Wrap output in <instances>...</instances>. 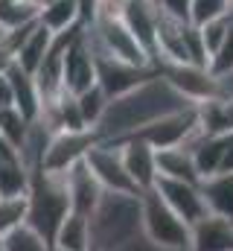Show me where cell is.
<instances>
[{
  "label": "cell",
  "mask_w": 233,
  "mask_h": 251,
  "mask_svg": "<svg viewBox=\"0 0 233 251\" xmlns=\"http://www.w3.org/2000/svg\"><path fill=\"white\" fill-rule=\"evenodd\" d=\"M186 108H195V105L189 100H184L158 73L149 82L137 85L134 91L111 100L93 131H96L99 140H114L116 143V140H125V137L137 134L140 128H146L149 123H155V120H161L166 114L186 111Z\"/></svg>",
  "instance_id": "1"
},
{
  "label": "cell",
  "mask_w": 233,
  "mask_h": 251,
  "mask_svg": "<svg viewBox=\"0 0 233 251\" xmlns=\"http://www.w3.org/2000/svg\"><path fill=\"white\" fill-rule=\"evenodd\" d=\"M91 251H116L140 234V196L102 193L88 216Z\"/></svg>",
  "instance_id": "2"
},
{
  "label": "cell",
  "mask_w": 233,
  "mask_h": 251,
  "mask_svg": "<svg viewBox=\"0 0 233 251\" xmlns=\"http://www.w3.org/2000/svg\"><path fill=\"white\" fill-rule=\"evenodd\" d=\"M70 213V196H67V181L64 173L53 170H38L29 176V190H26V228H32L38 237H44L53 246L58 225Z\"/></svg>",
  "instance_id": "3"
},
{
  "label": "cell",
  "mask_w": 233,
  "mask_h": 251,
  "mask_svg": "<svg viewBox=\"0 0 233 251\" xmlns=\"http://www.w3.org/2000/svg\"><path fill=\"white\" fill-rule=\"evenodd\" d=\"M140 234L166 251H189L192 240V228L181 216H175L155 190L140 193Z\"/></svg>",
  "instance_id": "4"
},
{
  "label": "cell",
  "mask_w": 233,
  "mask_h": 251,
  "mask_svg": "<svg viewBox=\"0 0 233 251\" xmlns=\"http://www.w3.org/2000/svg\"><path fill=\"white\" fill-rule=\"evenodd\" d=\"M88 170L93 173V178L102 184L105 193H122V196H140L137 184L131 181V176L125 173L119 146L111 140H96L91 146V152L85 155Z\"/></svg>",
  "instance_id": "5"
},
{
  "label": "cell",
  "mask_w": 233,
  "mask_h": 251,
  "mask_svg": "<svg viewBox=\"0 0 233 251\" xmlns=\"http://www.w3.org/2000/svg\"><path fill=\"white\" fill-rule=\"evenodd\" d=\"M158 73L172 85L175 91L189 100L192 105L198 102H207L216 97V79L207 67H198V64H175V62H161L158 64Z\"/></svg>",
  "instance_id": "6"
},
{
  "label": "cell",
  "mask_w": 233,
  "mask_h": 251,
  "mask_svg": "<svg viewBox=\"0 0 233 251\" xmlns=\"http://www.w3.org/2000/svg\"><path fill=\"white\" fill-rule=\"evenodd\" d=\"M93 64H96V85L108 94V100H116L134 91L137 85L149 82L152 76H158V67H134V64L116 62L111 56H93Z\"/></svg>",
  "instance_id": "7"
},
{
  "label": "cell",
  "mask_w": 233,
  "mask_h": 251,
  "mask_svg": "<svg viewBox=\"0 0 233 251\" xmlns=\"http://www.w3.org/2000/svg\"><path fill=\"white\" fill-rule=\"evenodd\" d=\"M152 190L163 199V204L172 210L175 216H181L189 228L207 216V204H204V199H201V190H198V184H189V181H175V178H158Z\"/></svg>",
  "instance_id": "8"
},
{
  "label": "cell",
  "mask_w": 233,
  "mask_h": 251,
  "mask_svg": "<svg viewBox=\"0 0 233 251\" xmlns=\"http://www.w3.org/2000/svg\"><path fill=\"white\" fill-rule=\"evenodd\" d=\"M195 128H198V114H195V108H186V111H175V114H166V117L149 123L146 128H140V131L131 134V137L146 140L152 149H175V146H181Z\"/></svg>",
  "instance_id": "9"
},
{
  "label": "cell",
  "mask_w": 233,
  "mask_h": 251,
  "mask_svg": "<svg viewBox=\"0 0 233 251\" xmlns=\"http://www.w3.org/2000/svg\"><path fill=\"white\" fill-rule=\"evenodd\" d=\"M96 131L93 128H85V131H58L50 137V146H47V155H44V167L41 170H53V173H67L73 164H79L91 146L96 143Z\"/></svg>",
  "instance_id": "10"
},
{
  "label": "cell",
  "mask_w": 233,
  "mask_h": 251,
  "mask_svg": "<svg viewBox=\"0 0 233 251\" xmlns=\"http://www.w3.org/2000/svg\"><path fill=\"white\" fill-rule=\"evenodd\" d=\"M61 85L73 97L82 94V91H88L91 85H96V64H93V56H91L82 32L64 50V59H61Z\"/></svg>",
  "instance_id": "11"
},
{
  "label": "cell",
  "mask_w": 233,
  "mask_h": 251,
  "mask_svg": "<svg viewBox=\"0 0 233 251\" xmlns=\"http://www.w3.org/2000/svg\"><path fill=\"white\" fill-rule=\"evenodd\" d=\"M114 143V140H111ZM119 146V155H122V164H125V173L131 176V181L137 184V190H152L158 181V167H155V149L140 140V137H125V140H116Z\"/></svg>",
  "instance_id": "12"
},
{
  "label": "cell",
  "mask_w": 233,
  "mask_h": 251,
  "mask_svg": "<svg viewBox=\"0 0 233 251\" xmlns=\"http://www.w3.org/2000/svg\"><path fill=\"white\" fill-rule=\"evenodd\" d=\"M119 18H122V24L128 26V32L137 38V44L149 53V59L155 64V53H158V35H155L158 3L155 0H125Z\"/></svg>",
  "instance_id": "13"
},
{
  "label": "cell",
  "mask_w": 233,
  "mask_h": 251,
  "mask_svg": "<svg viewBox=\"0 0 233 251\" xmlns=\"http://www.w3.org/2000/svg\"><path fill=\"white\" fill-rule=\"evenodd\" d=\"M64 181H67V196H70V210L82 213V216H91V210L99 204V199H102L105 190L93 178V173L88 170L85 158L64 173Z\"/></svg>",
  "instance_id": "14"
},
{
  "label": "cell",
  "mask_w": 233,
  "mask_h": 251,
  "mask_svg": "<svg viewBox=\"0 0 233 251\" xmlns=\"http://www.w3.org/2000/svg\"><path fill=\"white\" fill-rule=\"evenodd\" d=\"M3 73L9 76V85H12V105H15L29 123L38 120V114H41V94H38L35 76L26 73L21 64H15V62L6 64Z\"/></svg>",
  "instance_id": "15"
},
{
  "label": "cell",
  "mask_w": 233,
  "mask_h": 251,
  "mask_svg": "<svg viewBox=\"0 0 233 251\" xmlns=\"http://www.w3.org/2000/svg\"><path fill=\"white\" fill-rule=\"evenodd\" d=\"M189 251H233V222L207 213L192 225Z\"/></svg>",
  "instance_id": "16"
},
{
  "label": "cell",
  "mask_w": 233,
  "mask_h": 251,
  "mask_svg": "<svg viewBox=\"0 0 233 251\" xmlns=\"http://www.w3.org/2000/svg\"><path fill=\"white\" fill-rule=\"evenodd\" d=\"M198 190L210 216L233 222V173H213L198 181Z\"/></svg>",
  "instance_id": "17"
},
{
  "label": "cell",
  "mask_w": 233,
  "mask_h": 251,
  "mask_svg": "<svg viewBox=\"0 0 233 251\" xmlns=\"http://www.w3.org/2000/svg\"><path fill=\"white\" fill-rule=\"evenodd\" d=\"M155 167H158V178H175V181H189V184L201 181L192 155L186 149H181V146L155 149Z\"/></svg>",
  "instance_id": "18"
},
{
  "label": "cell",
  "mask_w": 233,
  "mask_h": 251,
  "mask_svg": "<svg viewBox=\"0 0 233 251\" xmlns=\"http://www.w3.org/2000/svg\"><path fill=\"white\" fill-rule=\"evenodd\" d=\"M50 249L58 251H91V225H88V216L82 213H67L64 222L58 225L56 237H53V246Z\"/></svg>",
  "instance_id": "19"
},
{
  "label": "cell",
  "mask_w": 233,
  "mask_h": 251,
  "mask_svg": "<svg viewBox=\"0 0 233 251\" xmlns=\"http://www.w3.org/2000/svg\"><path fill=\"white\" fill-rule=\"evenodd\" d=\"M198 126L204 134H231L233 131V100H207L195 105Z\"/></svg>",
  "instance_id": "20"
},
{
  "label": "cell",
  "mask_w": 233,
  "mask_h": 251,
  "mask_svg": "<svg viewBox=\"0 0 233 251\" xmlns=\"http://www.w3.org/2000/svg\"><path fill=\"white\" fill-rule=\"evenodd\" d=\"M38 24L53 35L82 24L79 21V0H50V3H44L41 12H38Z\"/></svg>",
  "instance_id": "21"
},
{
  "label": "cell",
  "mask_w": 233,
  "mask_h": 251,
  "mask_svg": "<svg viewBox=\"0 0 233 251\" xmlns=\"http://www.w3.org/2000/svg\"><path fill=\"white\" fill-rule=\"evenodd\" d=\"M50 38H53V32H47L41 24H35L32 32H29V35L23 38V44L18 47V53H15V64H21L26 73H35L38 64L44 62L47 50H50Z\"/></svg>",
  "instance_id": "22"
},
{
  "label": "cell",
  "mask_w": 233,
  "mask_h": 251,
  "mask_svg": "<svg viewBox=\"0 0 233 251\" xmlns=\"http://www.w3.org/2000/svg\"><path fill=\"white\" fill-rule=\"evenodd\" d=\"M108 94L99 88V85H91L88 91H82V94H76V105H79V111H82V120L88 128H96V123L102 120V114H105V108H108Z\"/></svg>",
  "instance_id": "23"
},
{
  "label": "cell",
  "mask_w": 233,
  "mask_h": 251,
  "mask_svg": "<svg viewBox=\"0 0 233 251\" xmlns=\"http://www.w3.org/2000/svg\"><path fill=\"white\" fill-rule=\"evenodd\" d=\"M26 128H29V120H26L15 105L0 108V140H6L15 152L21 149V143H23V137H26Z\"/></svg>",
  "instance_id": "24"
},
{
  "label": "cell",
  "mask_w": 233,
  "mask_h": 251,
  "mask_svg": "<svg viewBox=\"0 0 233 251\" xmlns=\"http://www.w3.org/2000/svg\"><path fill=\"white\" fill-rule=\"evenodd\" d=\"M233 26V18L231 15H222V18H213V21H207V24H201L198 26V35H201V44H204V50H207V59L222 47V41H225V35L231 32ZM210 64V62H207Z\"/></svg>",
  "instance_id": "25"
},
{
  "label": "cell",
  "mask_w": 233,
  "mask_h": 251,
  "mask_svg": "<svg viewBox=\"0 0 233 251\" xmlns=\"http://www.w3.org/2000/svg\"><path fill=\"white\" fill-rule=\"evenodd\" d=\"M3 251H50V243L44 237H38L32 228L21 225L3 237Z\"/></svg>",
  "instance_id": "26"
},
{
  "label": "cell",
  "mask_w": 233,
  "mask_h": 251,
  "mask_svg": "<svg viewBox=\"0 0 233 251\" xmlns=\"http://www.w3.org/2000/svg\"><path fill=\"white\" fill-rule=\"evenodd\" d=\"M23 222H26V196L0 199V237L21 228Z\"/></svg>",
  "instance_id": "27"
},
{
  "label": "cell",
  "mask_w": 233,
  "mask_h": 251,
  "mask_svg": "<svg viewBox=\"0 0 233 251\" xmlns=\"http://www.w3.org/2000/svg\"><path fill=\"white\" fill-rule=\"evenodd\" d=\"M231 3L228 0H189V24L192 26H201L213 18H222V15H231Z\"/></svg>",
  "instance_id": "28"
},
{
  "label": "cell",
  "mask_w": 233,
  "mask_h": 251,
  "mask_svg": "<svg viewBox=\"0 0 233 251\" xmlns=\"http://www.w3.org/2000/svg\"><path fill=\"white\" fill-rule=\"evenodd\" d=\"M233 18V15H231ZM207 70L213 73V76H219V73H228V70H233V26L231 32L225 35V41H222V47L210 56V64H207Z\"/></svg>",
  "instance_id": "29"
},
{
  "label": "cell",
  "mask_w": 233,
  "mask_h": 251,
  "mask_svg": "<svg viewBox=\"0 0 233 251\" xmlns=\"http://www.w3.org/2000/svg\"><path fill=\"white\" fill-rule=\"evenodd\" d=\"M166 15H172L178 21H186L189 24V0H155Z\"/></svg>",
  "instance_id": "30"
},
{
  "label": "cell",
  "mask_w": 233,
  "mask_h": 251,
  "mask_svg": "<svg viewBox=\"0 0 233 251\" xmlns=\"http://www.w3.org/2000/svg\"><path fill=\"white\" fill-rule=\"evenodd\" d=\"M116 251H166V249H158V246H155V243H149L143 234H137L131 243H125L122 249H116Z\"/></svg>",
  "instance_id": "31"
},
{
  "label": "cell",
  "mask_w": 233,
  "mask_h": 251,
  "mask_svg": "<svg viewBox=\"0 0 233 251\" xmlns=\"http://www.w3.org/2000/svg\"><path fill=\"white\" fill-rule=\"evenodd\" d=\"M219 173H233V131L228 134V143H225V152L219 161Z\"/></svg>",
  "instance_id": "32"
},
{
  "label": "cell",
  "mask_w": 233,
  "mask_h": 251,
  "mask_svg": "<svg viewBox=\"0 0 233 251\" xmlns=\"http://www.w3.org/2000/svg\"><path fill=\"white\" fill-rule=\"evenodd\" d=\"M12 105V85H9V76L0 70V108H9Z\"/></svg>",
  "instance_id": "33"
},
{
  "label": "cell",
  "mask_w": 233,
  "mask_h": 251,
  "mask_svg": "<svg viewBox=\"0 0 233 251\" xmlns=\"http://www.w3.org/2000/svg\"><path fill=\"white\" fill-rule=\"evenodd\" d=\"M0 251H3V237H0Z\"/></svg>",
  "instance_id": "34"
},
{
  "label": "cell",
  "mask_w": 233,
  "mask_h": 251,
  "mask_svg": "<svg viewBox=\"0 0 233 251\" xmlns=\"http://www.w3.org/2000/svg\"><path fill=\"white\" fill-rule=\"evenodd\" d=\"M228 3H231V9H233V0H228Z\"/></svg>",
  "instance_id": "35"
},
{
  "label": "cell",
  "mask_w": 233,
  "mask_h": 251,
  "mask_svg": "<svg viewBox=\"0 0 233 251\" xmlns=\"http://www.w3.org/2000/svg\"><path fill=\"white\" fill-rule=\"evenodd\" d=\"M0 35H3V26H0Z\"/></svg>",
  "instance_id": "36"
},
{
  "label": "cell",
  "mask_w": 233,
  "mask_h": 251,
  "mask_svg": "<svg viewBox=\"0 0 233 251\" xmlns=\"http://www.w3.org/2000/svg\"><path fill=\"white\" fill-rule=\"evenodd\" d=\"M50 251H58V249H50Z\"/></svg>",
  "instance_id": "37"
},
{
  "label": "cell",
  "mask_w": 233,
  "mask_h": 251,
  "mask_svg": "<svg viewBox=\"0 0 233 251\" xmlns=\"http://www.w3.org/2000/svg\"><path fill=\"white\" fill-rule=\"evenodd\" d=\"M231 15H233V12H231Z\"/></svg>",
  "instance_id": "38"
}]
</instances>
